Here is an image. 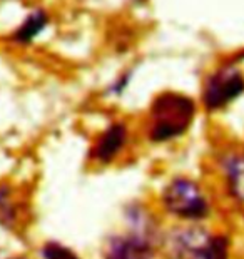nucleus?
Segmentation results:
<instances>
[{"instance_id":"obj_8","label":"nucleus","mask_w":244,"mask_h":259,"mask_svg":"<svg viewBox=\"0 0 244 259\" xmlns=\"http://www.w3.org/2000/svg\"><path fill=\"white\" fill-rule=\"evenodd\" d=\"M224 172L231 192L239 199H244V164L237 157H227L224 161Z\"/></svg>"},{"instance_id":"obj_6","label":"nucleus","mask_w":244,"mask_h":259,"mask_svg":"<svg viewBox=\"0 0 244 259\" xmlns=\"http://www.w3.org/2000/svg\"><path fill=\"white\" fill-rule=\"evenodd\" d=\"M126 142H127L126 125L120 122L109 125V127L99 136L96 146H94V159L102 164L110 162L114 157H117V154L124 149Z\"/></svg>"},{"instance_id":"obj_2","label":"nucleus","mask_w":244,"mask_h":259,"mask_svg":"<svg viewBox=\"0 0 244 259\" xmlns=\"http://www.w3.org/2000/svg\"><path fill=\"white\" fill-rule=\"evenodd\" d=\"M168 259H227L229 242L224 236L209 233L201 226H181L166 238Z\"/></svg>"},{"instance_id":"obj_7","label":"nucleus","mask_w":244,"mask_h":259,"mask_svg":"<svg viewBox=\"0 0 244 259\" xmlns=\"http://www.w3.org/2000/svg\"><path fill=\"white\" fill-rule=\"evenodd\" d=\"M22 204L14 196L12 187L0 186V224L7 229H15L20 224Z\"/></svg>"},{"instance_id":"obj_4","label":"nucleus","mask_w":244,"mask_h":259,"mask_svg":"<svg viewBox=\"0 0 244 259\" xmlns=\"http://www.w3.org/2000/svg\"><path fill=\"white\" fill-rule=\"evenodd\" d=\"M160 199L166 211L182 221H202L211 212L209 201L202 189L187 178H174L164 187Z\"/></svg>"},{"instance_id":"obj_5","label":"nucleus","mask_w":244,"mask_h":259,"mask_svg":"<svg viewBox=\"0 0 244 259\" xmlns=\"http://www.w3.org/2000/svg\"><path fill=\"white\" fill-rule=\"evenodd\" d=\"M244 91V77L239 70L224 67L214 72L204 84L202 102L208 111H219Z\"/></svg>"},{"instance_id":"obj_3","label":"nucleus","mask_w":244,"mask_h":259,"mask_svg":"<svg viewBox=\"0 0 244 259\" xmlns=\"http://www.w3.org/2000/svg\"><path fill=\"white\" fill-rule=\"evenodd\" d=\"M194 102L179 94H164L151 109L149 137L154 142H168L182 136L192 122Z\"/></svg>"},{"instance_id":"obj_1","label":"nucleus","mask_w":244,"mask_h":259,"mask_svg":"<svg viewBox=\"0 0 244 259\" xmlns=\"http://www.w3.org/2000/svg\"><path fill=\"white\" fill-rule=\"evenodd\" d=\"M127 233L115 234L105 242L104 259H154L157 226L141 206L127 211Z\"/></svg>"},{"instance_id":"obj_10","label":"nucleus","mask_w":244,"mask_h":259,"mask_svg":"<svg viewBox=\"0 0 244 259\" xmlns=\"http://www.w3.org/2000/svg\"><path fill=\"white\" fill-rule=\"evenodd\" d=\"M40 256L44 259H79L74 252L59 242H47L40 249Z\"/></svg>"},{"instance_id":"obj_9","label":"nucleus","mask_w":244,"mask_h":259,"mask_svg":"<svg viewBox=\"0 0 244 259\" xmlns=\"http://www.w3.org/2000/svg\"><path fill=\"white\" fill-rule=\"evenodd\" d=\"M46 24H47V17L42 12H37L34 15H30L25 24L17 30V37L24 42L30 40L32 37L38 34V30L44 29V25Z\"/></svg>"},{"instance_id":"obj_11","label":"nucleus","mask_w":244,"mask_h":259,"mask_svg":"<svg viewBox=\"0 0 244 259\" xmlns=\"http://www.w3.org/2000/svg\"><path fill=\"white\" fill-rule=\"evenodd\" d=\"M12 259H24V257H12Z\"/></svg>"}]
</instances>
